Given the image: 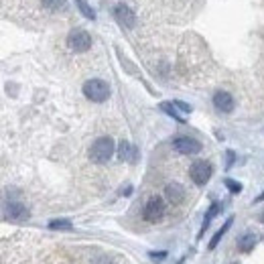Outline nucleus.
<instances>
[{"instance_id":"obj_1","label":"nucleus","mask_w":264,"mask_h":264,"mask_svg":"<svg viewBox=\"0 0 264 264\" xmlns=\"http://www.w3.org/2000/svg\"><path fill=\"white\" fill-rule=\"evenodd\" d=\"M114 155V140L110 136H100L92 147H90V158L98 165H104Z\"/></svg>"},{"instance_id":"obj_2","label":"nucleus","mask_w":264,"mask_h":264,"mask_svg":"<svg viewBox=\"0 0 264 264\" xmlns=\"http://www.w3.org/2000/svg\"><path fill=\"white\" fill-rule=\"evenodd\" d=\"M84 94L88 100L92 102H106L108 96H110V86L106 84L104 79H88L84 84Z\"/></svg>"},{"instance_id":"obj_3","label":"nucleus","mask_w":264,"mask_h":264,"mask_svg":"<svg viewBox=\"0 0 264 264\" xmlns=\"http://www.w3.org/2000/svg\"><path fill=\"white\" fill-rule=\"evenodd\" d=\"M67 45H69V49H71V51L86 53L90 47H92V37H90L86 31L77 29V31H71V33H69V37H67Z\"/></svg>"},{"instance_id":"obj_4","label":"nucleus","mask_w":264,"mask_h":264,"mask_svg":"<svg viewBox=\"0 0 264 264\" xmlns=\"http://www.w3.org/2000/svg\"><path fill=\"white\" fill-rule=\"evenodd\" d=\"M211 173H213V169L208 160H195L189 169V177L193 179L195 185H206L210 181Z\"/></svg>"},{"instance_id":"obj_5","label":"nucleus","mask_w":264,"mask_h":264,"mask_svg":"<svg viewBox=\"0 0 264 264\" xmlns=\"http://www.w3.org/2000/svg\"><path fill=\"white\" fill-rule=\"evenodd\" d=\"M173 149L181 155H197V153H201V143L195 138H189V136H179L173 140Z\"/></svg>"},{"instance_id":"obj_6","label":"nucleus","mask_w":264,"mask_h":264,"mask_svg":"<svg viewBox=\"0 0 264 264\" xmlns=\"http://www.w3.org/2000/svg\"><path fill=\"white\" fill-rule=\"evenodd\" d=\"M163 215H165V204H163V199H160V197H151V199L147 201L145 210H143V217H145L147 221L155 224Z\"/></svg>"},{"instance_id":"obj_7","label":"nucleus","mask_w":264,"mask_h":264,"mask_svg":"<svg viewBox=\"0 0 264 264\" xmlns=\"http://www.w3.org/2000/svg\"><path fill=\"white\" fill-rule=\"evenodd\" d=\"M4 219H10V221H25L29 219V210L18 204V201H10L4 206Z\"/></svg>"},{"instance_id":"obj_8","label":"nucleus","mask_w":264,"mask_h":264,"mask_svg":"<svg viewBox=\"0 0 264 264\" xmlns=\"http://www.w3.org/2000/svg\"><path fill=\"white\" fill-rule=\"evenodd\" d=\"M114 18H116L120 25L128 27V29L136 25V14H134L128 6H124V4H116V8H114Z\"/></svg>"},{"instance_id":"obj_9","label":"nucleus","mask_w":264,"mask_h":264,"mask_svg":"<svg viewBox=\"0 0 264 264\" xmlns=\"http://www.w3.org/2000/svg\"><path fill=\"white\" fill-rule=\"evenodd\" d=\"M165 197L169 199V204L177 206V204H181V201L185 199V189H183L179 183H169V185L165 187Z\"/></svg>"},{"instance_id":"obj_10","label":"nucleus","mask_w":264,"mask_h":264,"mask_svg":"<svg viewBox=\"0 0 264 264\" xmlns=\"http://www.w3.org/2000/svg\"><path fill=\"white\" fill-rule=\"evenodd\" d=\"M118 157L120 160H126V163H134L136 157H138V151L134 149V145H130L128 140H122L118 145Z\"/></svg>"},{"instance_id":"obj_11","label":"nucleus","mask_w":264,"mask_h":264,"mask_svg":"<svg viewBox=\"0 0 264 264\" xmlns=\"http://www.w3.org/2000/svg\"><path fill=\"white\" fill-rule=\"evenodd\" d=\"M213 106L221 112H232L234 110V98L228 94V92H217L213 96Z\"/></svg>"},{"instance_id":"obj_12","label":"nucleus","mask_w":264,"mask_h":264,"mask_svg":"<svg viewBox=\"0 0 264 264\" xmlns=\"http://www.w3.org/2000/svg\"><path fill=\"white\" fill-rule=\"evenodd\" d=\"M254 244H256V236H254V234H246V236L238 242V250H240V252H250V250L254 248Z\"/></svg>"},{"instance_id":"obj_13","label":"nucleus","mask_w":264,"mask_h":264,"mask_svg":"<svg viewBox=\"0 0 264 264\" xmlns=\"http://www.w3.org/2000/svg\"><path fill=\"white\" fill-rule=\"evenodd\" d=\"M232 221H234V217H228V221H226V224L221 226V230H217V232H215V236L211 238V242H210V250H213V248H215V246L219 244V240H221V236H224V234H226V232L230 230V226H232Z\"/></svg>"},{"instance_id":"obj_14","label":"nucleus","mask_w":264,"mask_h":264,"mask_svg":"<svg viewBox=\"0 0 264 264\" xmlns=\"http://www.w3.org/2000/svg\"><path fill=\"white\" fill-rule=\"evenodd\" d=\"M160 110H163V112H167L169 116H173L177 122H185V118H183V116L177 112V106H175V102H173V104H171V102H163V104H160Z\"/></svg>"},{"instance_id":"obj_15","label":"nucleus","mask_w":264,"mask_h":264,"mask_svg":"<svg viewBox=\"0 0 264 264\" xmlns=\"http://www.w3.org/2000/svg\"><path fill=\"white\" fill-rule=\"evenodd\" d=\"M75 4H77L79 12H82L86 18H90V21H94V18H96V12H94V8L88 4V0H75Z\"/></svg>"},{"instance_id":"obj_16","label":"nucleus","mask_w":264,"mask_h":264,"mask_svg":"<svg viewBox=\"0 0 264 264\" xmlns=\"http://www.w3.org/2000/svg\"><path fill=\"white\" fill-rule=\"evenodd\" d=\"M217 211H219V204H211L210 211H208V215H206V219H204V228H201V232H199V238L204 236V232L208 230V226H210V221L217 215Z\"/></svg>"},{"instance_id":"obj_17","label":"nucleus","mask_w":264,"mask_h":264,"mask_svg":"<svg viewBox=\"0 0 264 264\" xmlns=\"http://www.w3.org/2000/svg\"><path fill=\"white\" fill-rule=\"evenodd\" d=\"M49 228L51 230H73V224L69 221V219H53L51 224H49Z\"/></svg>"},{"instance_id":"obj_18","label":"nucleus","mask_w":264,"mask_h":264,"mask_svg":"<svg viewBox=\"0 0 264 264\" xmlns=\"http://www.w3.org/2000/svg\"><path fill=\"white\" fill-rule=\"evenodd\" d=\"M43 6L49 10H63L67 6V0H43Z\"/></svg>"},{"instance_id":"obj_19","label":"nucleus","mask_w":264,"mask_h":264,"mask_svg":"<svg viewBox=\"0 0 264 264\" xmlns=\"http://www.w3.org/2000/svg\"><path fill=\"white\" fill-rule=\"evenodd\" d=\"M226 185H228V189H230L232 193H240V191H242V185L236 183V181H232V179H226Z\"/></svg>"},{"instance_id":"obj_20","label":"nucleus","mask_w":264,"mask_h":264,"mask_svg":"<svg viewBox=\"0 0 264 264\" xmlns=\"http://www.w3.org/2000/svg\"><path fill=\"white\" fill-rule=\"evenodd\" d=\"M165 256H167V252H151V258H153V260H163V258H165Z\"/></svg>"},{"instance_id":"obj_21","label":"nucleus","mask_w":264,"mask_h":264,"mask_svg":"<svg viewBox=\"0 0 264 264\" xmlns=\"http://www.w3.org/2000/svg\"><path fill=\"white\" fill-rule=\"evenodd\" d=\"M175 106H177V108H181L183 112H191V106L183 104V102H175Z\"/></svg>"},{"instance_id":"obj_22","label":"nucleus","mask_w":264,"mask_h":264,"mask_svg":"<svg viewBox=\"0 0 264 264\" xmlns=\"http://www.w3.org/2000/svg\"><path fill=\"white\" fill-rule=\"evenodd\" d=\"M262 199H264V193L260 195V197H258V201H262Z\"/></svg>"},{"instance_id":"obj_23","label":"nucleus","mask_w":264,"mask_h":264,"mask_svg":"<svg viewBox=\"0 0 264 264\" xmlns=\"http://www.w3.org/2000/svg\"><path fill=\"white\" fill-rule=\"evenodd\" d=\"M262 221H264V215H262Z\"/></svg>"}]
</instances>
